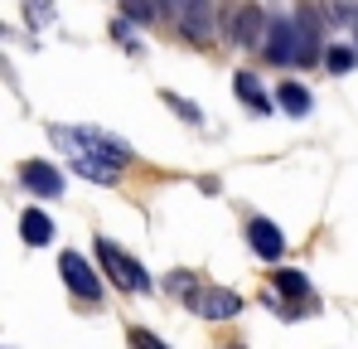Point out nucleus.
<instances>
[{"label": "nucleus", "instance_id": "nucleus-6", "mask_svg": "<svg viewBox=\"0 0 358 349\" xmlns=\"http://www.w3.org/2000/svg\"><path fill=\"white\" fill-rule=\"evenodd\" d=\"M189 310L203 315V320H233L242 310V296L228 287H194L189 291Z\"/></svg>", "mask_w": 358, "mask_h": 349}, {"label": "nucleus", "instance_id": "nucleus-7", "mask_svg": "<svg viewBox=\"0 0 358 349\" xmlns=\"http://www.w3.org/2000/svg\"><path fill=\"white\" fill-rule=\"evenodd\" d=\"M59 272H63V282H68L73 296H83V301H97V296H102V282H97V272H92V262H87L83 252H63Z\"/></svg>", "mask_w": 358, "mask_h": 349}, {"label": "nucleus", "instance_id": "nucleus-21", "mask_svg": "<svg viewBox=\"0 0 358 349\" xmlns=\"http://www.w3.org/2000/svg\"><path fill=\"white\" fill-rule=\"evenodd\" d=\"M223 349H242V345H223Z\"/></svg>", "mask_w": 358, "mask_h": 349}, {"label": "nucleus", "instance_id": "nucleus-14", "mask_svg": "<svg viewBox=\"0 0 358 349\" xmlns=\"http://www.w3.org/2000/svg\"><path fill=\"white\" fill-rule=\"evenodd\" d=\"M160 10H165V0H121V15L136 20V25H150Z\"/></svg>", "mask_w": 358, "mask_h": 349}, {"label": "nucleus", "instance_id": "nucleus-12", "mask_svg": "<svg viewBox=\"0 0 358 349\" xmlns=\"http://www.w3.org/2000/svg\"><path fill=\"white\" fill-rule=\"evenodd\" d=\"M233 93H238L242 102L252 107L257 116H266L271 112V97L262 93V83H257V73H233Z\"/></svg>", "mask_w": 358, "mask_h": 349}, {"label": "nucleus", "instance_id": "nucleus-2", "mask_svg": "<svg viewBox=\"0 0 358 349\" xmlns=\"http://www.w3.org/2000/svg\"><path fill=\"white\" fill-rule=\"evenodd\" d=\"M165 15L189 44H208L213 39V5L208 0H165Z\"/></svg>", "mask_w": 358, "mask_h": 349}, {"label": "nucleus", "instance_id": "nucleus-11", "mask_svg": "<svg viewBox=\"0 0 358 349\" xmlns=\"http://www.w3.org/2000/svg\"><path fill=\"white\" fill-rule=\"evenodd\" d=\"M20 238H24L29 247H44V242L54 238V219H49L44 209H24V214H20Z\"/></svg>", "mask_w": 358, "mask_h": 349}, {"label": "nucleus", "instance_id": "nucleus-4", "mask_svg": "<svg viewBox=\"0 0 358 349\" xmlns=\"http://www.w3.org/2000/svg\"><path fill=\"white\" fill-rule=\"evenodd\" d=\"M266 58L271 63H315L310 58V49H305V34H300L296 20H271L266 25Z\"/></svg>", "mask_w": 358, "mask_h": 349}, {"label": "nucleus", "instance_id": "nucleus-20", "mask_svg": "<svg viewBox=\"0 0 358 349\" xmlns=\"http://www.w3.org/2000/svg\"><path fill=\"white\" fill-rule=\"evenodd\" d=\"M339 20H344L349 29H358V5H339Z\"/></svg>", "mask_w": 358, "mask_h": 349}, {"label": "nucleus", "instance_id": "nucleus-5", "mask_svg": "<svg viewBox=\"0 0 358 349\" xmlns=\"http://www.w3.org/2000/svg\"><path fill=\"white\" fill-rule=\"evenodd\" d=\"M266 15H262V5H252V0H242L233 5V15H228V39L242 44V49H257V44H266Z\"/></svg>", "mask_w": 358, "mask_h": 349}, {"label": "nucleus", "instance_id": "nucleus-19", "mask_svg": "<svg viewBox=\"0 0 358 349\" xmlns=\"http://www.w3.org/2000/svg\"><path fill=\"white\" fill-rule=\"evenodd\" d=\"M49 15H54V5H49V0H29V25H44Z\"/></svg>", "mask_w": 358, "mask_h": 349}, {"label": "nucleus", "instance_id": "nucleus-1", "mask_svg": "<svg viewBox=\"0 0 358 349\" xmlns=\"http://www.w3.org/2000/svg\"><path fill=\"white\" fill-rule=\"evenodd\" d=\"M49 136H54V146L73 160V170L83 179L112 184L131 165V146L117 141V136H107V131H97V126H54Z\"/></svg>", "mask_w": 358, "mask_h": 349}, {"label": "nucleus", "instance_id": "nucleus-3", "mask_svg": "<svg viewBox=\"0 0 358 349\" xmlns=\"http://www.w3.org/2000/svg\"><path fill=\"white\" fill-rule=\"evenodd\" d=\"M97 262H102V272H107V277H112L121 291H150L145 267H141L131 252H121L112 238H97Z\"/></svg>", "mask_w": 358, "mask_h": 349}, {"label": "nucleus", "instance_id": "nucleus-13", "mask_svg": "<svg viewBox=\"0 0 358 349\" xmlns=\"http://www.w3.org/2000/svg\"><path fill=\"white\" fill-rule=\"evenodd\" d=\"M276 97H281V107H286L291 116H305V112H310V93H305L300 83H281V88H276Z\"/></svg>", "mask_w": 358, "mask_h": 349}, {"label": "nucleus", "instance_id": "nucleus-18", "mask_svg": "<svg viewBox=\"0 0 358 349\" xmlns=\"http://www.w3.org/2000/svg\"><path fill=\"white\" fill-rule=\"evenodd\" d=\"M112 34H117V44H126V49H131V54H136V49H141V39H136V34H131V25H112Z\"/></svg>", "mask_w": 358, "mask_h": 349}, {"label": "nucleus", "instance_id": "nucleus-9", "mask_svg": "<svg viewBox=\"0 0 358 349\" xmlns=\"http://www.w3.org/2000/svg\"><path fill=\"white\" fill-rule=\"evenodd\" d=\"M247 242H252V252H257L262 262H276V257L286 252V238H281V228H276L271 219H252V224H247Z\"/></svg>", "mask_w": 358, "mask_h": 349}, {"label": "nucleus", "instance_id": "nucleus-16", "mask_svg": "<svg viewBox=\"0 0 358 349\" xmlns=\"http://www.w3.org/2000/svg\"><path fill=\"white\" fill-rule=\"evenodd\" d=\"M165 107H175L184 121H199V116H203L199 107H194V102H184V97H175V93H165Z\"/></svg>", "mask_w": 358, "mask_h": 349}, {"label": "nucleus", "instance_id": "nucleus-17", "mask_svg": "<svg viewBox=\"0 0 358 349\" xmlns=\"http://www.w3.org/2000/svg\"><path fill=\"white\" fill-rule=\"evenodd\" d=\"M131 345L136 349H170L160 335H150V330H131Z\"/></svg>", "mask_w": 358, "mask_h": 349}, {"label": "nucleus", "instance_id": "nucleus-8", "mask_svg": "<svg viewBox=\"0 0 358 349\" xmlns=\"http://www.w3.org/2000/svg\"><path fill=\"white\" fill-rule=\"evenodd\" d=\"M20 184L29 189V194H44V199H59L63 194V174L49 165V160H24L20 165Z\"/></svg>", "mask_w": 358, "mask_h": 349}, {"label": "nucleus", "instance_id": "nucleus-15", "mask_svg": "<svg viewBox=\"0 0 358 349\" xmlns=\"http://www.w3.org/2000/svg\"><path fill=\"white\" fill-rule=\"evenodd\" d=\"M354 49H344V44H339V49H329V54H324V68H329V73H349V68H354Z\"/></svg>", "mask_w": 358, "mask_h": 349}, {"label": "nucleus", "instance_id": "nucleus-10", "mask_svg": "<svg viewBox=\"0 0 358 349\" xmlns=\"http://www.w3.org/2000/svg\"><path fill=\"white\" fill-rule=\"evenodd\" d=\"M276 291L291 301V310H286V315H305V301H310V282H305V272L281 267V272H276Z\"/></svg>", "mask_w": 358, "mask_h": 349}]
</instances>
